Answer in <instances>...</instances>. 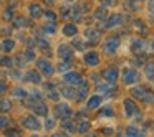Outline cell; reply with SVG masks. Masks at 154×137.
I'll return each instance as SVG.
<instances>
[{"mask_svg":"<svg viewBox=\"0 0 154 137\" xmlns=\"http://www.w3.org/2000/svg\"><path fill=\"white\" fill-rule=\"evenodd\" d=\"M113 114H114V111L111 109V107H104L103 111H100V116H101V117H104V116L109 117V116H113Z\"/></svg>","mask_w":154,"mask_h":137,"instance_id":"484cf974","label":"cell"},{"mask_svg":"<svg viewBox=\"0 0 154 137\" xmlns=\"http://www.w3.org/2000/svg\"><path fill=\"white\" fill-rule=\"evenodd\" d=\"M23 126L27 127V129H30V130H38L40 129V122H38L35 117H32V116L23 117Z\"/></svg>","mask_w":154,"mask_h":137,"instance_id":"7c38bea8","label":"cell"},{"mask_svg":"<svg viewBox=\"0 0 154 137\" xmlns=\"http://www.w3.org/2000/svg\"><path fill=\"white\" fill-rule=\"evenodd\" d=\"M88 129H90V122H88V121H81V122H80V126L76 127V130H78L80 134H85Z\"/></svg>","mask_w":154,"mask_h":137,"instance_id":"7402d4cb","label":"cell"},{"mask_svg":"<svg viewBox=\"0 0 154 137\" xmlns=\"http://www.w3.org/2000/svg\"><path fill=\"white\" fill-rule=\"evenodd\" d=\"M119 45H121V41L118 37H109L103 41V51L108 55H114V51L119 48Z\"/></svg>","mask_w":154,"mask_h":137,"instance_id":"3957f363","label":"cell"},{"mask_svg":"<svg viewBox=\"0 0 154 137\" xmlns=\"http://www.w3.org/2000/svg\"><path fill=\"white\" fill-rule=\"evenodd\" d=\"M15 96L17 97H27V91L18 88V89H15Z\"/></svg>","mask_w":154,"mask_h":137,"instance_id":"4316f807","label":"cell"},{"mask_svg":"<svg viewBox=\"0 0 154 137\" xmlns=\"http://www.w3.org/2000/svg\"><path fill=\"white\" fill-rule=\"evenodd\" d=\"M152 50H154V45H152Z\"/></svg>","mask_w":154,"mask_h":137,"instance_id":"f35d334b","label":"cell"},{"mask_svg":"<svg viewBox=\"0 0 154 137\" xmlns=\"http://www.w3.org/2000/svg\"><path fill=\"white\" fill-rule=\"evenodd\" d=\"M45 31H47V33H53V31H55V25L53 23L47 25V27H45Z\"/></svg>","mask_w":154,"mask_h":137,"instance_id":"f1b7e54d","label":"cell"},{"mask_svg":"<svg viewBox=\"0 0 154 137\" xmlns=\"http://www.w3.org/2000/svg\"><path fill=\"white\" fill-rule=\"evenodd\" d=\"M121 15H111L109 17V20L106 22V28H111V27H114V25H119L121 23Z\"/></svg>","mask_w":154,"mask_h":137,"instance_id":"ac0fdd59","label":"cell"},{"mask_svg":"<svg viewBox=\"0 0 154 137\" xmlns=\"http://www.w3.org/2000/svg\"><path fill=\"white\" fill-rule=\"evenodd\" d=\"M45 17H47V18H50V20H57V17H55V13H53V12H47V13H45Z\"/></svg>","mask_w":154,"mask_h":137,"instance_id":"1f68e13d","label":"cell"},{"mask_svg":"<svg viewBox=\"0 0 154 137\" xmlns=\"http://www.w3.org/2000/svg\"><path fill=\"white\" fill-rule=\"evenodd\" d=\"M144 73H146V78L149 81H154V61H151V63L146 64V68H144Z\"/></svg>","mask_w":154,"mask_h":137,"instance_id":"e0dca14e","label":"cell"},{"mask_svg":"<svg viewBox=\"0 0 154 137\" xmlns=\"http://www.w3.org/2000/svg\"><path fill=\"white\" fill-rule=\"evenodd\" d=\"M85 63H86L88 66H98V64H100V55H98L96 51H88V53L85 55Z\"/></svg>","mask_w":154,"mask_h":137,"instance_id":"9c48e42d","label":"cell"},{"mask_svg":"<svg viewBox=\"0 0 154 137\" xmlns=\"http://www.w3.org/2000/svg\"><path fill=\"white\" fill-rule=\"evenodd\" d=\"M7 136H20L18 130H7Z\"/></svg>","mask_w":154,"mask_h":137,"instance_id":"836d02e7","label":"cell"},{"mask_svg":"<svg viewBox=\"0 0 154 137\" xmlns=\"http://www.w3.org/2000/svg\"><path fill=\"white\" fill-rule=\"evenodd\" d=\"M25 79L28 81V83H33V84H38L42 81L40 74L37 73V71H30V73H27V76H25Z\"/></svg>","mask_w":154,"mask_h":137,"instance_id":"2e32d148","label":"cell"},{"mask_svg":"<svg viewBox=\"0 0 154 137\" xmlns=\"http://www.w3.org/2000/svg\"><path fill=\"white\" fill-rule=\"evenodd\" d=\"M33 112H37V114H40V116H47V112H48V109H47V106H45L43 103H33Z\"/></svg>","mask_w":154,"mask_h":137,"instance_id":"9a60e30c","label":"cell"},{"mask_svg":"<svg viewBox=\"0 0 154 137\" xmlns=\"http://www.w3.org/2000/svg\"><path fill=\"white\" fill-rule=\"evenodd\" d=\"M58 55H60L61 60H73V48L68 46V45H60L58 48Z\"/></svg>","mask_w":154,"mask_h":137,"instance_id":"ba28073f","label":"cell"},{"mask_svg":"<svg viewBox=\"0 0 154 137\" xmlns=\"http://www.w3.org/2000/svg\"><path fill=\"white\" fill-rule=\"evenodd\" d=\"M63 126L66 127L68 130H75V124L73 122H66V119H63Z\"/></svg>","mask_w":154,"mask_h":137,"instance_id":"83f0119b","label":"cell"},{"mask_svg":"<svg viewBox=\"0 0 154 137\" xmlns=\"http://www.w3.org/2000/svg\"><path fill=\"white\" fill-rule=\"evenodd\" d=\"M0 64H7V66H10L12 61H10V58H0Z\"/></svg>","mask_w":154,"mask_h":137,"instance_id":"f546056e","label":"cell"},{"mask_svg":"<svg viewBox=\"0 0 154 137\" xmlns=\"http://www.w3.org/2000/svg\"><path fill=\"white\" fill-rule=\"evenodd\" d=\"M17 23H18V25H25V23H27V22H25L23 18H18V20H17Z\"/></svg>","mask_w":154,"mask_h":137,"instance_id":"8d00e7d4","label":"cell"},{"mask_svg":"<svg viewBox=\"0 0 154 137\" xmlns=\"http://www.w3.org/2000/svg\"><path fill=\"white\" fill-rule=\"evenodd\" d=\"M123 106H124V112H126L128 117L134 116V114L137 112V106H136V103H134L133 99H126L123 103Z\"/></svg>","mask_w":154,"mask_h":137,"instance_id":"30bf717a","label":"cell"},{"mask_svg":"<svg viewBox=\"0 0 154 137\" xmlns=\"http://www.w3.org/2000/svg\"><path fill=\"white\" fill-rule=\"evenodd\" d=\"M14 46H15L14 40H5L4 45H2V48H4L5 51H12V50H14Z\"/></svg>","mask_w":154,"mask_h":137,"instance_id":"d4e9b609","label":"cell"},{"mask_svg":"<svg viewBox=\"0 0 154 137\" xmlns=\"http://www.w3.org/2000/svg\"><path fill=\"white\" fill-rule=\"evenodd\" d=\"M37 66L40 68V71H42L43 74H47V76H51V74L55 73L53 64H51L50 61H47V60H38V61H37Z\"/></svg>","mask_w":154,"mask_h":137,"instance_id":"52a82bcc","label":"cell"},{"mask_svg":"<svg viewBox=\"0 0 154 137\" xmlns=\"http://www.w3.org/2000/svg\"><path fill=\"white\" fill-rule=\"evenodd\" d=\"M121 79H123V83L126 86H133V84H136L139 81V73L136 70H133V68H126L123 71V74H121Z\"/></svg>","mask_w":154,"mask_h":137,"instance_id":"7a4b0ae2","label":"cell"},{"mask_svg":"<svg viewBox=\"0 0 154 137\" xmlns=\"http://www.w3.org/2000/svg\"><path fill=\"white\" fill-rule=\"evenodd\" d=\"M131 48H133L134 53H139V51L144 48V41L143 40H134L133 41V46H131Z\"/></svg>","mask_w":154,"mask_h":137,"instance_id":"44dd1931","label":"cell"},{"mask_svg":"<svg viewBox=\"0 0 154 137\" xmlns=\"http://www.w3.org/2000/svg\"><path fill=\"white\" fill-rule=\"evenodd\" d=\"M86 37H88V41L96 43V41L100 40V37H101V31L100 30H94V28H88V30H86Z\"/></svg>","mask_w":154,"mask_h":137,"instance_id":"4fadbf2b","label":"cell"},{"mask_svg":"<svg viewBox=\"0 0 154 137\" xmlns=\"http://www.w3.org/2000/svg\"><path fill=\"white\" fill-rule=\"evenodd\" d=\"M149 10H151V13L154 15V0H149Z\"/></svg>","mask_w":154,"mask_h":137,"instance_id":"d590c367","label":"cell"},{"mask_svg":"<svg viewBox=\"0 0 154 137\" xmlns=\"http://www.w3.org/2000/svg\"><path fill=\"white\" fill-rule=\"evenodd\" d=\"M131 94H133L134 97H137V99H141L143 103H154V93L152 91H149L147 88L144 86H136L133 91H131Z\"/></svg>","mask_w":154,"mask_h":137,"instance_id":"6da1fadb","label":"cell"},{"mask_svg":"<svg viewBox=\"0 0 154 137\" xmlns=\"http://www.w3.org/2000/svg\"><path fill=\"white\" fill-rule=\"evenodd\" d=\"M55 126V122H53V119H47V129H51V127Z\"/></svg>","mask_w":154,"mask_h":137,"instance_id":"d6a6232c","label":"cell"},{"mask_svg":"<svg viewBox=\"0 0 154 137\" xmlns=\"http://www.w3.org/2000/svg\"><path fill=\"white\" fill-rule=\"evenodd\" d=\"M104 2V5H111V4H114V0H103Z\"/></svg>","mask_w":154,"mask_h":137,"instance_id":"74e56055","label":"cell"},{"mask_svg":"<svg viewBox=\"0 0 154 137\" xmlns=\"http://www.w3.org/2000/svg\"><path fill=\"white\" fill-rule=\"evenodd\" d=\"M10 107H12L10 101L5 99V97H0V109L2 111H10Z\"/></svg>","mask_w":154,"mask_h":137,"instance_id":"603a6c76","label":"cell"},{"mask_svg":"<svg viewBox=\"0 0 154 137\" xmlns=\"http://www.w3.org/2000/svg\"><path fill=\"white\" fill-rule=\"evenodd\" d=\"M61 94H63L65 97H68V99H75V97H76L75 88H63V89H61Z\"/></svg>","mask_w":154,"mask_h":137,"instance_id":"d6986e66","label":"cell"},{"mask_svg":"<svg viewBox=\"0 0 154 137\" xmlns=\"http://www.w3.org/2000/svg\"><path fill=\"white\" fill-rule=\"evenodd\" d=\"M55 116L60 117V119H66V117L71 116V107L68 104H58L55 107Z\"/></svg>","mask_w":154,"mask_h":137,"instance_id":"8992f818","label":"cell"},{"mask_svg":"<svg viewBox=\"0 0 154 137\" xmlns=\"http://www.w3.org/2000/svg\"><path fill=\"white\" fill-rule=\"evenodd\" d=\"M30 13H32V17L37 18V17H40V15H42V8L38 7V5H32V7H30Z\"/></svg>","mask_w":154,"mask_h":137,"instance_id":"cb8c5ba5","label":"cell"},{"mask_svg":"<svg viewBox=\"0 0 154 137\" xmlns=\"http://www.w3.org/2000/svg\"><path fill=\"white\" fill-rule=\"evenodd\" d=\"M101 101H103V99H101L100 94H93V96H91L90 99L86 101V109L93 111V109H96V107H100Z\"/></svg>","mask_w":154,"mask_h":137,"instance_id":"8fae6325","label":"cell"},{"mask_svg":"<svg viewBox=\"0 0 154 137\" xmlns=\"http://www.w3.org/2000/svg\"><path fill=\"white\" fill-rule=\"evenodd\" d=\"M126 136H131V137H137V136H143V132H141L137 127H133V126H129L126 129Z\"/></svg>","mask_w":154,"mask_h":137,"instance_id":"ffe728a7","label":"cell"},{"mask_svg":"<svg viewBox=\"0 0 154 137\" xmlns=\"http://www.w3.org/2000/svg\"><path fill=\"white\" fill-rule=\"evenodd\" d=\"M7 122H8V121H7V119H5V117H4V116H0V129H4V127H5V126H7Z\"/></svg>","mask_w":154,"mask_h":137,"instance_id":"4dcf8cb0","label":"cell"},{"mask_svg":"<svg viewBox=\"0 0 154 137\" xmlns=\"http://www.w3.org/2000/svg\"><path fill=\"white\" fill-rule=\"evenodd\" d=\"M101 76H103V79L108 81V83H116L118 76H119V70H118L116 66H109V68L101 71Z\"/></svg>","mask_w":154,"mask_h":137,"instance_id":"277c9868","label":"cell"},{"mask_svg":"<svg viewBox=\"0 0 154 137\" xmlns=\"http://www.w3.org/2000/svg\"><path fill=\"white\" fill-rule=\"evenodd\" d=\"M5 89H7V84H5L4 81H0V93H4Z\"/></svg>","mask_w":154,"mask_h":137,"instance_id":"e575fe53","label":"cell"},{"mask_svg":"<svg viewBox=\"0 0 154 137\" xmlns=\"http://www.w3.org/2000/svg\"><path fill=\"white\" fill-rule=\"evenodd\" d=\"M63 81L66 84H70V86H80L81 83H83V76H81L80 73H75V71H70V73H66L63 76Z\"/></svg>","mask_w":154,"mask_h":137,"instance_id":"5b68a950","label":"cell"},{"mask_svg":"<svg viewBox=\"0 0 154 137\" xmlns=\"http://www.w3.org/2000/svg\"><path fill=\"white\" fill-rule=\"evenodd\" d=\"M76 33H78V28L75 23H66L63 27V35H66V37H75Z\"/></svg>","mask_w":154,"mask_h":137,"instance_id":"5bb4252c","label":"cell"}]
</instances>
